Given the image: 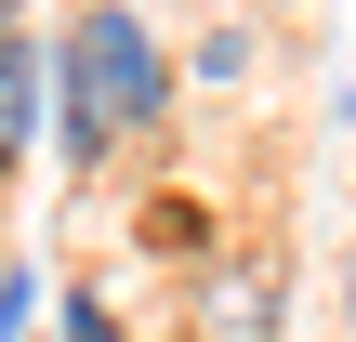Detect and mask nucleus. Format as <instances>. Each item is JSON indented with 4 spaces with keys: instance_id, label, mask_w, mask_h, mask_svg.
I'll return each instance as SVG.
<instances>
[{
    "instance_id": "39448f33",
    "label": "nucleus",
    "mask_w": 356,
    "mask_h": 342,
    "mask_svg": "<svg viewBox=\"0 0 356 342\" xmlns=\"http://www.w3.org/2000/svg\"><path fill=\"white\" fill-rule=\"evenodd\" d=\"M0 13H13V0H0Z\"/></svg>"
},
{
    "instance_id": "20e7f679",
    "label": "nucleus",
    "mask_w": 356,
    "mask_h": 342,
    "mask_svg": "<svg viewBox=\"0 0 356 342\" xmlns=\"http://www.w3.org/2000/svg\"><path fill=\"white\" fill-rule=\"evenodd\" d=\"M343 342H356V264H343Z\"/></svg>"
},
{
    "instance_id": "f257e3e1",
    "label": "nucleus",
    "mask_w": 356,
    "mask_h": 342,
    "mask_svg": "<svg viewBox=\"0 0 356 342\" xmlns=\"http://www.w3.org/2000/svg\"><path fill=\"white\" fill-rule=\"evenodd\" d=\"M145 119H159V40H145V13L92 0V13L66 26V158L92 171V158H119Z\"/></svg>"
},
{
    "instance_id": "7ed1b4c3",
    "label": "nucleus",
    "mask_w": 356,
    "mask_h": 342,
    "mask_svg": "<svg viewBox=\"0 0 356 342\" xmlns=\"http://www.w3.org/2000/svg\"><path fill=\"white\" fill-rule=\"evenodd\" d=\"M0 342H26V264H0Z\"/></svg>"
},
{
    "instance_id": "f03ea898",
    "label": "nucleus",
    "mask_w": 356,
    "mask_h": 342,
    "mask_svg": "<svg viewBox=\"0 0 356 342\" xmlns=\"http://www.w3.org/2000/svg\"><path fill=\"white\" fill-rule=\"evenodd\" d=\"M26 119H40V53H26V26L0 40V171L26 158Z\"/></svg>"
}]
</instances>
